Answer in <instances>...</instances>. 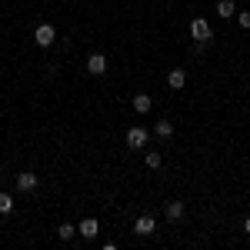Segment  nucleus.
Returning <instances> with one entry per match:
<instances>
[{
	"label": "nucleus",
	"mask_w": 250,
	"mask_h": 250,
	"mask_svg": "<svg viewBox=\"0 0 250 250\" xmlns=\"http://www.w3.org/2000/svg\"><path fill=\"white\" fill-rule=\"evenodd\" d=\"M167 87H170V90H184V87H187V70L173 67L170 74H167Z\"/></svg>",
	"instance_id": "nucleus-8"
},
{
	"label": "nucleus",
	"mask_w": 250,
	"mask_h": 250,
	"mask_svg": "<svg viewBox=\"0 0 250 250\" xmlns=\"http://www.w3.org/2000/svg\"><path fill=\"white\" fill-rule=\"evenodd\" d=\"M154 134L160 137V140H167V137H173V124H170V120H157Z\"/></svg>",
	"instance_id": "nucleus-11"
},
{
	"label": "nucleus",
	"mask_w": 250,
	"mask_h": 250,
	"mask_svg": "<svg viewBox=\"0 0 250 250\" xmlns=\"http://www.w3.org/2000/svg\"><path fill=\"white\" fill-rule=\"evenodd\" d=\"M74 233H77V227H74V224H60V227H57V237H60V240H74Z\"/></svg>",
	"instance_id": "nucleus-13"
},
{
	"label": "nucleus",
	"mask_w": 250,
	"mask_h": 250,
	"mask_svg": "<svg viewBox=\"0 0 250 250\" xmlns=\"http://www.w3.org/2000/svg\"><path fill=\"white\" fill-rule=\"evenodd\" d=\"M34 40H37V47H54L57 43V30L50 23H40L37 30H34Z\"/></svg>",
	"instance_id": "nucleus-2"
},
{
	"label": "nucleus",
	"mask_w": 250,
	"mask_h": 250,
	"mask_svg": "<svg viewBox=\"0 0 250 250\" xmlns=\"http://www.w3.org/2000/svg\"><path fill=\"white\" fill-rule=\"evenodd\" d=\"M14 210V197L10 193H0V213H10Z\"/></svg>",
	"instance_id": "nucleus-15"
},
{
	"label": "nucleus",
	"mask_w": 250,
	"mask_h": 250,
	"mask_svg": "<svg viewBox=\"0 0 250 250\" xmlns=\"http://www.w3.org/2000/svg\"><path fill=\"white\" fill-rule=\"evenodd\" d=\"M237 23H240L244 30H250V10H240V14H237Z\"/></svg>",
	"instance_id": "nucleus-16"
},
{
	"label": "nucleus",
	"mask_w": 250,
	"mask_h": 250,
	"mask_svg": "<svg viewBox=\"0 0 250 250\" xmlns=\"http://www.w3.org/2000/svg\"><path fill=\"white\" fill-rule=\"evenodd\" d=\"M87 74H94V77L107 74V57H104V54H90V57H87Z\"/></svg>",
	"instance_id": "nucleus-7"
},
{
	"label": "nucleus",
	"mask_w": 250,
	"mask_h": 250,
	"mask_svg": "<svg viewBox=\"0 0 250 250\" xmlns=\"http://www.w3.org/2000/svg\"><path fill=\"white\" fill-rule=\"evenodd\" d=\"M154 230H157V220H154V217H147V213H144V217H137V220H134V233H137V237H150Z\"/></svg>",
	"instance_id": "nucleus-4"
},
{
	"label": "nucleus",
	"mask_w": 250,
	"mask_h": 250,
	"mask_svg": "<svg viewBox=\"0 0 250 250\" xmlns=\"http://www.w3.org/2000/svg\"><path fill=\"white\" fill-rule=\"evenodd\" d=\"M217 17L220 20L237 17V3H233V0H217Z\"/></svg>",
	"instance_id": "nucleus-9"
},
{
	"label": "nucleus",
	"mask_w": 250,
	"mask_h": 250,
	"mask_svg": "<svg viewBox=\"0 0 250 250\" xmlns=\"http://www.w3.org/2000/svg\"><path fill=\"white\" fill-rule=\"evenodd\" d=\"M147 140H150V134H147L144 127H130V130H127V147H134V150H140Z\"/></svg>",
	"instance_id": "nucleus-5"
},
{
	"label": "nucleus",
	"mask_w": 250,
	"mask_h": 250,
	"mask_svg": "<svg viewBox=\"0 0 250 250\" xmlns=\"http://www.w3.org/2000/svg\"><path fill=\"white\" fill-rule=\"evenodd\" d=\"M150 107H154L150 94H137L134 97V110H137V114H150Z\"/></svg>",
	"instance_id": "nucleus-10"
},
{
	"label": "nucleus",
	"mask_w": 250,
	"mask_h": 250,
	"mask_svg": "<svg viewBox=\"0 0 250 250\" xmlns=\"http://www.w3.org/2000/svg\"><path fill=\"white\" fill-rule=\"evenodd\" d=\"M244 230H247V233H250V217H247V220H244Z\"/></svg>",
	"instance_id": "nucleus-17"
},
{
	"label": "nucleus",
	"mask_w": 250,
	"mask_h": 250,
	"mask_svg": "<svg viewBox=\"0 0 250 250\" xmlns=\"http://www.w3.org/2000/svg\"><path fill=\"white\" fill-rule=\"evenodd\" d=\"M190 37L197 40V43H207V40L213 37L210 23H207V20H204V17H193V20H190Z\"/></svg>",
	"instance_id": "nucleus-1"
},
{
	"label": "nucleus",
	"mask_w": 250,
	"mask_h": 250,
	"mask_svg": "<svg viewBox=\"0 0 250 250\" xmlns=\"http://www.w3.org/2000/svg\"><path fill=\"white\" fill-rule=\"evenodd\" d=\"M77 233L80 237H87V240H94L97 233H100V220H94V217H83L77 224Z\"/></svg>",
	"instance_id": "nucleus-6"
},
{
	"label": "nucleus",
	"mask_w": 250,
	"mask_h": 250,
	"mask_svg": "<svg viewBox=\"0 0 250 250\" xmlns=\"http://www.w3.org/2000/svg\"><path fill=\"white\" fill-rule=\"evenodd\" d=\"M184 217V200H170L167 204V220H180Z\"/></svg>",
	"instance_id": "nucleus-12"
},
{
	"label": "nucleus",
	"mask_w": 250,
	"mask_h": 250,
	"mask_svg": "<svg viewBox=\"0 0 250 250\" xmlns=\"http://www.w3.org/2000/svg\"><path fill=\"white\" fill-rule=\"evenodd\" d=\"M144 160H147V167H150V170H157V167H160V164H164V157L157 154V150H150V154L144 157Z\"/></svg>",
	"instance_id": "nucleus-14"
},
{
	"label": "nucleus",
	"mask_w": 250,
	"mask_h": 250,
	"mask_svg": "<svg viewBox=\"0 0 250 250\" xmlns=\"http://www.w3.org/2000/svg\"><path fill=\"white\" fill-rule=\"evenodd\" d=\"M17 190H20V193L37 190V173H34V170H20V173H17Z\"/></svg>",
	"instance_id": "nucleus-3"
}]
</instances>
